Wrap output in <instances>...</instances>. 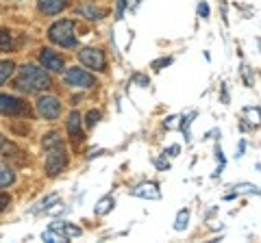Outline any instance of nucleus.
Listing matches in <instances>:
<instances>
[{
    "instance_id": "a878e982",
    "label": "nucleus",
    "mask_w": 261,
    "mask_h": 243,
    "mask_svg": "<svg viewBox=\"0 0 261 243\" xmlns=\"http://www.w3.org/2000/svg\"><path fill=\"white\" fill-rule=\"evenodd\" d=\"M133 80H135V83H140L142 87H146V85H150V80H148V76H144V74H135V76H133Z\"/></svg>"
},
{
    "instance_id": "f257e3e1",
    "label": "nucleus",
    "mask_w": 261,
    "mask_h": 243,
    "mask_svg": "<svg viewBox=\"0 0 261 243\" xmlns=\"http://www.w3.org/2000/svg\"><path fill=\"white\" fill-rule=\"evenodd\" d=\"M53 85L50 76L46 74L44 68L37 66H22L18 72V78H15V89L22 94H39Z\"/></svg>"
},
{
    "instance_id": "39448f33",
    "label": "nucleus",
    "mask_w": 261,
    "mask_h": 243,
    "mask_svg": "<svg viewBox=\"0 0 261 243\" xmlns=\"http://www.w3.org/2000/svg\"><path fill=\"white\" fill-rule=\"evenodd\" d=\"M79 61L94 72L107 70V56H105L100 48H83V50H79Z\"/></svg>"
},
{
    "instance_id": "423d86ee",
    "label": "nucleus",
    "mask_w": 261,
    "mask_h": 243,
    "mask_svg": "<svg viewBox=\"0 0 261 243\" xmlns=\"http://www.w3.org/2000/svg\"><path fill=\"white\" fill-rule=\"evenodd\" d=\"M35 107L44 119H57L61 115V100L55 98V96H39Z\"/></svg>"
},
{
    "instance_id": "bb28decb",
    "label": "nucleus",
    "mask_w": 261,
    "mask_h": 243,
    "mask_svg": "<svg viewBox=\"0 0 261 243\" xmlns=\"http://www.w3.org/2000/svg\"><path fill=\"white\" fill-rule=\"evenodd\" d=\"M124 7H126V0H118V13H116L118 20H122V15H124Z\"/></svg>"
},
{
    "instance_id": "20e7f679",
    "label": "nucleus",
    "mask_w": 261,
    "mask_h": 243,
    "mask_svg": "<svg viewBox=\"0 0 261 243\" xmlns=\"http://www.w3.org/2000/svg\"><path fill=\"white\" fill-rule=\"evenodd\" d=\"M63 80H65V85L72 87V89H92L98 85L96 76L85 72L83 68H68L63 74Z\"/></svg>"
},
{
    "instance_id": "4be33fe9",
    "label": "nucleus",
    "mask_w": 261,
    "mask_h": 243,
    "mask_svg": "<svg viewBox=\"0 0 261 243\" xmlns=\"http://www.w3.org/2000/svg\"><path fill=\"white\" fill-rule=\"evenodd\" d=\"M98 119H100V111H89L87 113V119H85V126L87 128H94L98 124Z\"/></svg>"
},
{
    "instance_id": "1a4fd4ad",
    "label": "nucleus",
    "mask_w": 261,
    "mask_h": 243,
    "mask_svg": "<svg viewBox=\"0 0 261 243\" xmlns=\"http://www.w3.org/2000/svg\"><path fill=\"white\" fill-rule=\"evenodd\" d=\"M68 133H70V141H72L74 148H79V145L85 141V133H83V126H81V113L79 111L70 113V117H68Z\"/></svg>"
},
{
    "instance_id": "aec40b11",
    "label": "nucleus",
    "mask_w": 261,
    "mask_h": 243,
    "mask_svg": "<svg viewBox=\"0 0 261 243\" xmlns=\"http://www.w3.org/2000/svg\"><path fill=\"white\" fill-rule=\"evenodd\" d=\"M53 202H57V193H50L44 202H39V204L35 208H31V213L35 215V213H42V210H48V204H53Z\"/></svg>"
},
{
    "instance_id": "b1692460",
    "label": "nucleus",
    "mask_w": 261,
    "mask_h": 243,
    "mask_svg": "<svg viewBox=\"0 0 261 243\" xmlns=\"http://www.w3.org/2000/svg\"><path fill=\"white\" fill-rule=\"evenodd\" d=\"M9 204H11V198L7 196V193H0V213H3V210L9 206Z\"/></svg>"
},
{
    "instance_id": "ddd939ff",
    "label": "nucleus",
    "mask_w": 261,
    "mask_h": 243,
    "mask_svg": "<svg viewBox=\"0 0 261 243\" xmlns=\"http://www.w3.org/2000/svg\"><path fill=\"white\" fill-rule=\"evenodd\" d=\"M13 48V35L7 28H0V52H9Z\"/></svg>"
},
{
    "instance_id": "412c9836",
    "label": "nucleus",
    "mask_w": 261,
    "mask_h": 243,
    "mask_svg": "<svg viewBox=\"0 0 261 243\" xmlns=\"http://www.w3.org/2000/svg\"><path fill=\"white\" fill-rule=\"evenodd\" d=\"M57 143H61V135H59V133H48L44 139H42L44 150H46V148H50V145H57Z\"/></svg>"
},
{
    "instance_id": "7ed1b4c3",
    "label": "nucleus",
    "mask_w": 261,
    "mask_h": 243,
    "mask_svg": "<svg viewBox=\"0 0 261 243\" xmlns=\"http://www.w3.org/2000/svg\"><path fill=\"white\" fill-rule=\"evenodd\" d=\"M46 161H44V167H46V174L48 176H57L61 174L65 165H68V155H65V148L63 143H57V145H50V148H46Z\"/></svg>"
},
{
    "instance_id": "f8f14e48",
    "label": "nucleus",
    "mask_w": 261,
    "mask_h": 243,
    "mask_svg": "<svg viewBox=\"0 0 261 243\" xmlns=\"http://www.w3.org/2000/svg\"><path fill=\"white\" fill-rule=\"evenodd\" d=\"M76 13L83 15V18H87V20H100L102 18V11L96 9L94 5H81V7H76Z\"/></svg>"
},
{
    "instance_id": "9b49d317",
    "label": "nucleus",
    "mask_w": 261,
    "mask_h": 243,
    "mask_svg": "<svg viewBox=\"0 0 261 243\" xmlns=\"http://www.w3.org/2000/svg\"><path fill=\"white\" fill-rule=\"evenodd\" d=\"M65 7H68V0H39L37 3V9L44 15H57V13H61Z\"/></svg>"
},
{
    "instance_id": "cd10ccee",
    "label": "nucleus",
    "mask_w": 261,
    "mask_h": 243,
    "mask_svg": "<svg viewBox=\"0 0 261 243\" xmlns=\"http://www.w3.org/2000/svg\"><path fill=\"white\" fill-rule=\"evenodd\" d=\"M168 152H170V155H172V157H176V152H178V145H172V148H170Z\"/></svg>"
},
{
    "instance_id": "5701e85b",
    "label": "nucleus",
    "mask_w": 261,
    "mask_h": 243,
    "mask_svg": "<svg viewBox=\"0 0 261 243\" xmlns=\"http://www.w3.org/2000/svg\"><path fill=\"white\" fill-rule=\"evenodd\" d=\"M170 63H172V59H170V56H166V59H157V61H152V68H154V70H161L163 66H170Z\"/></svg>"
},
{
    "instance_id": "6ab92c4d",
    "label": "nucleus",
    "mask_w": 261,
    "mask_h": 243,
    "mask_svg": "<svg viewBox=\"0 0 261 243\" xmlns=\"http://www.w3.org/2000/svg\"><path fill=\"white\" fill-rule=\"evenodd\" d=\"M233 191L235 193H259V189H257V185H248V183H240V185H233Z\"/></svg>"
},
{
    "instance_id": "dca6fc26",
    "label": "nucleus",
    "mask_w": 261,
    "mask_h": 243,
    "mask_svg": "<svg viewBox=\"0 0 261 243\" xmlns=\"http://www.w3.org/2000/svg\"><path fill=\"white\" fill-rule=\"evenodd\" d=\"M15 183V174L9 167H0V187H9Z\"/></svg>"
},
{
    "instance_id": "2eb2a0df",
    "label": "nucleus",
    "mask_w": 261,
    "mask_h": 243,
    "mask_svg": "<svg viewBox=\"0 0 261 243\" xmlns=\"http://www.w3.org/2000/svg\"><path fill=\"white\" fill-rule=\"evenodd\" d=\"M113 206H116V200L109 198V196H107V198H102V200L96 204V215H107Z\"/></svg>"
},
{
    "instance_id": "f03ea898",
    "label": "nucleus",
    "mask_w": 261,
    "mask_h": 243,
    "mask_svg": "<svg viewBox=\"0 0 261 243\" xmlns=\"http://www.w3.org/2000/svg\"><path fill=\"white\" fill-rule=\"evenodd\" d=\"M74 28H76V24L72 20H59L48 28V39L61 48H76Z\"/></svg>"
},
{
    "instance_id": "4468645a",
    "label": "nucleus",
    "mask_w": 261,
    "mask_h": 243,
    "mask_svg": "<svg viewBox=\"0 0 261 243\" xmlns=\"http://www.w3.org/2000/svg\"><path fill=\"white\" fill-rule=\"evenodd\" d=\"M13 70H15L13 61H0V85H5L7 80H9V76L13 74Z\"/></svg>"
},
{
    "instance_id": "f3484780",
    "label": "nucleus",
    "mask_w": 261,
    "mask_h": 243,
    "mask_svg": "<svg viewBox=\"0 0 261 243\" xmlns=\"http://www.w3.org/2000/svg\"><path fill=\"white\" fill-rule=\"evenodd\" d=\"M0 150L5 152V157H7V159H9V157H15V155H22V152H20L18 148H15V145H13L11 141H7L3 135H0Z\"/></svg>"
},
{
    "instance_id": "393cba45",
    "label": "nucleus",
    "mask_w": 261,
    "mask_h": 243,
    "mask_svg": "<svg viewBox=\"0 0 261 243\" xmlns=\"http://www.w3.org/2000/svg\"><path fill=\"white\" fill-rule=\"evenodd\" d=\"M198 15H200V18H209V5L207 3L198 5Z\"/></svg>"
},
{
    "instance_id": "6e6552de",
    "label": "nucleus",
    "mask_w": 261,
    "mask_h": 243,
    "mask_svg": "<svg viewBox=\"0 0 261 243\" xmlns=\"http://www.w3.org/2000/svg\"><path fill=\"white\" fill-rule=\"evenodd\" d=\"M39 63L48 72H61L63 70V56L59 52L50 50V48H42L39 50Z\"/></svg>"
},
{
    "instance_id": "0eeeda50",
    "label": "nucleus",
    "mask_w": 261,
    "mask_h": 243,
    "mask_svg": "<svg viewBox=\"0 0 261 243\" xmlns=\"http://www.w3.org/2000/svg\"><path fill=\"white\" fill-rule=\"evenodd\" d=\"M0 113L3 115H29V104L9 94H0Z\"/></svg>"
},
{
    "instance_id": "9d476101",
    "label": "nucleus",
    "mask_w": 261,
    "mask_h": 243,
    "mask_svg": "<svg viewBox=\"0 0 261 243\" xmlns=\"http://www.w3.org/2000/svg\"><path fill=\"white\" fill-rule=\"evenodd\" d=\"M130 196L135 198H144V200H159L161 198V191L154 183H142L137 187L130 189Z\"/></svg>"
},
{
    "instance_id": "a211bd4d",
    "label": "nucleus",
    "mask_w": 261,
    "mask_h": 243,
    "mask_svg": "<svg viewBox=\"0 0 261 243\" xmlns=\"http://www.w3.org/2000/svg\"><path fill=\"white\" fill-rule=\"evenodd\" d=\"M187 222H190V210H181V213L176 215L174 230H185L187 228Z\"/></svg>"
}]
</instances>
